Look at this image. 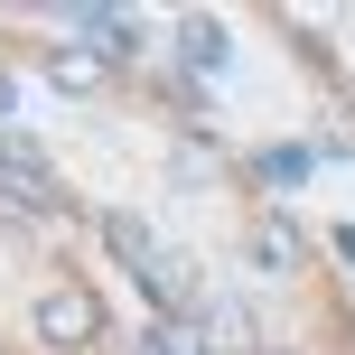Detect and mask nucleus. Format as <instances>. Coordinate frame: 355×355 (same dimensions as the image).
Wrapping results in <instances>:
<instances>
[{
  "label": "nucleus",
  "mask_w": 355,
  "mask_h": 355,
  "mask_svg": "<svg viewBox=\"0 0 355 355\" xmlns=\"http://www.w3.org/2000/svg\"><path fill=\"white\" fill-rule=\"evenodd\" d=\"M66 37H85V47L103 56V66H131V56L150 47V28H141V19H122V10H94V0H75V10H66Z\"/></svg>",
  "instance_id": "obj_1"
},
{
  "label": "nucleus",
  "mask_w": 355,
  "mask_h": 355,
  "mask_svg": "<svg viewBox=\"0 0 355 355\" xmlns=\"http://www.w3.org/2000/svg\"><path fill=\"white\" fill-rule=\"evenodd\" d=\"M37 337H47V346H94V337H103L94 290H47V300H37Z\"/></svg>",
  "instance_id": "obj_2"
},
{
  "label": "nucleus",
  "mask_w": 355,
  "mask_h": 355,
  "mask_svg": "<svg viewBox=\"0 0 355 355\" xmlns=\"http://www.w3.org/2000/svg\"><path fill=\"white\" fill-rule=\"evenodd\" d=\"M178 56H187L196 75H215L225 66V28H215V19H178Z\"/></svg>",
  "instance_id": "obj_3"
},
{
  "label": "nucleus",
  "mask_w": 355,
  "mask_h": 355,
  "mask_svg": "<svg viewBox=\"0 0 355 355\" xmlns=\"http://www.w3.org/2000/svg\"><path fill=\"white\" fill-rule=\"evenodd\" d=\"M252 262H262V271H290V262H300V234H290L281 215H262V225H252Z\"/></svg>",
  "instance_id": "obj_4"
},
{
  "label": "nucleus",
  "mask_w": 355,
  "mask_h": 355,
  "mask_svg": "<svg viewBox=\"0 0 355 355\" xmlns=\"http://www.w3.org/2000/svg\"><path fill=\"white\" fill-rule=\"evenodd\" d=\"M262 178H271V187H300V178H309V150H262Z\"/></svg>",
  "instance_id": "obj_5"
},
{
  "label": "nucleus",
  "mask_w": 355,
  "mask_h": 355,
  "mask_svg": "<svg viewBox=\"0 0 355 355\" xmlns=\"http://www.w3.org/2000/svg\"><path fill=\"white\" fill-rule=\"evenodd\" d=\"M10 112H19V85H10V75H0V122H10Z\"/></svg>",
  "instance_id": "obj_6"
}]
</instances>
